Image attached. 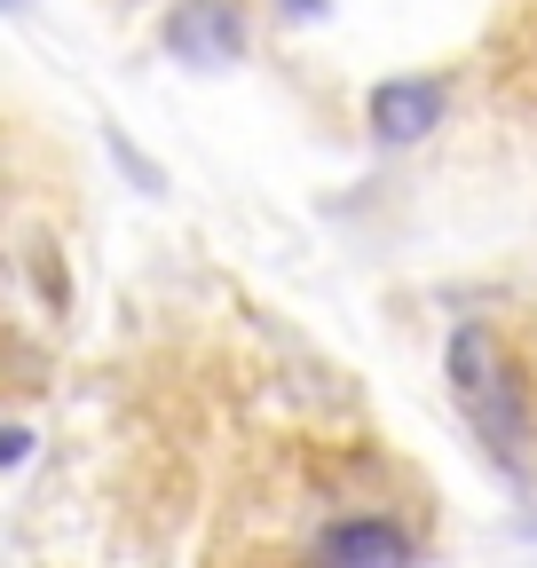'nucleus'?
I'll list each match as a JSON object with an SVG mask.
<instances>
[{"mask_svg":"<svg viewBox=\"0 0 537 568\" xmlns=\"http://www.w3.org/2000/svg\"><path fill=\"white\" fill-rule=\"evenodd\" d=\"M285 17H301V24H316V17H332V0H277Z\"/></svg>","mask_w":537,"mask_h":568,"instance_id":"nucleus-7","label":"nucleus"},{"mask_svg":"<svg viewBox=\"0 0 537 568\" xmlns=\"http://www.w3.org/2000/svg\"><path fill=\"white\" fill-rule=\"evenodd\" d=\"M308 568H412V529L395 514H341L316 529Z\"/></svg>","mask_w":537,"mask_h":568,"instance_id":"nucleus-4","label":"nucleus"},{"mask_svg":"<svg viewBox=\"0 0 537 568\" xmlns=\"http://www.w3.org/2000/svg\"><path fill=\"white\" fill-rule=\"evenodd\" d=\"M24 458H32V426H9V418H0V474L24 466Z\"/></svg>","mask_w":537,"mask_h":568,"instance_id":"nucleus-6","label":"nucleus"},{"mask_svg":"<svg viewBox=\"0 0 537 568\" xmlns=\"http://www.w3.org/2000/svg\"><path fill=\"white\" fill-rule=\"evenodd\" d=\"M159 40L190 71H230V63H245L253 24H245V0H174L166 24H159Z\"/></svg>","mask_w":537,"mask_h":568,"instance_id":"nucleus-2","label":"nucleus"},{"mask_svg":"<svg viewBox=\"0 0 537 568\" xmlns=\"http://www.w3.org/2000/svg\"><path fill=\"white\" fill-rule=\"evenodd\" d=\"M103 151L119 159V174H126L134 190H143V197H159V190H166V174H159V166H151V159L134 151V142H126V126H103Z\"/></svg>","mask_w":537,"mask_h":568,"instance_id":"nucleus-5","label":"nucleus"},{"mask_svg":"<svg viewBox=\"0 0 537 568\" xmlns=\"http://www.w3.org/2000/svg\"><path fill=\"white\" fill-rule=\"evenodd\" d=\"M443 379H450V403L466 410L475 443L506 466V474H529L537 466V418H529V387L514 372V355L490 324H450V347H443Z\"/></svg>","mask_w":537,"mask_h":568,"instance_id":"nucleus-1","label":"nucleus"},{"mask_svg":"<svg viewBox=\"0 0 537 568\" xmlns=\"http://www.w3.org/2000/svg\"><path fill=\"white\" fill-rule=\"evenodd\" d=\"M17 9H24V0H0V17H17Z\"/></svg>","mask_w":537,"mask_h":568,"instance_id":"nucleus-8","label":"nucleus"},{"mask_svg":"<svg viewBox=\"0 0 537 568\" xmlns=\"http://www.w3.org/2000/svg\"><path fill=\"white\" fill-rule=\"evenodd\" d=\"M443 111H450V95H443V80H427V71L372 80V95H364V126H372L379 151H412V142H427L443 126Z\"/></svg>","mask_w":537,"mask_h":568,"instance_id":"nucleus-3","label":"nucleus"}]
</instances>
